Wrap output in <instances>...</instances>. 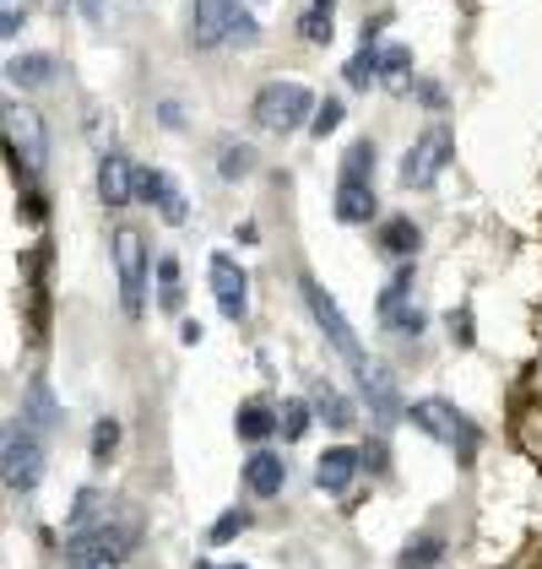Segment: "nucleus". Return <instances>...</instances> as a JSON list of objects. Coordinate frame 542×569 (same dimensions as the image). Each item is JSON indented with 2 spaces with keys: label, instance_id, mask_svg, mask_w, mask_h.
I'll list each match as a JSON object with an SVG mask.
<instances>
[{
  "label": "nucleus",
  "instance_id": "nucleus-1",
  "mask_svg": "<svg viewBox=\"0 0 542 569\" xmlns=\"http://www.w3.org/2000/svg\"><path fill=\"white\" fill-rule=\"evenodd\" d=\"M261 39L255 0H190V44L218 54V49H250Z\"/></svg>",
  "mask_w": 542,
  "mask_h": 569
},
{
  "label": "nucleus",
  "instance_id": "nucleus-2",
  "mask_svg": "<svg viewBox=\"0 0 542 569\" xmlns=\"http://www.w3.org/2000/svg\"><path fill=\"white\" fill-rule=\"evenodd\" d=\"M374 163H380V152L369 136L342 152V179H337V218L342 222L374 218Z\"/></svg>",
  "mask_w": 542,
  "mask_h": 569
},
{
  "label": "nucleus",
  "instance_id": "nucleus-3",
  "mask_svg": "<svg viewBox=\"0 0 542 569\" xmlns=\"http://www.w3.org/2000/svg\"><path fill=\"white\" fill-rule=\"evenodd\" d=\"M315 120V92L304 88V82H293V77H282V82H267V88L255 92V126L271 136H293L299 126H310Z\"/></svg>",
  "mask_w": 542,
  "mask_h": 569
},
{
  "label": "nucleus",
  "instance_id": "nucleus-4",
  "mask_svg": "<svg viewBox=\"0 0 542 569\" xmlns=\"http://www.w3.org/2000/svg\"><path fill=\"white\" fill-rule=\"evenodd\" d=\"M0 478L6 493H33L44 478V439L33 423H11L6 429V450H0Z\"/></svg>",
  "mask_w": 542,
  "mask_h": 569
},
{
  "label": "nucleus",
  "instance_id": "nucleus-5",
  "mask_svg": "<svg viewBox=\"0 0 542 569\" xmlns=\"http://www.w3.org/2000/svg\"><path fill=\"white\" fill-rule=\"evenodd\" d=\"M412 423H418L423 435H434L440 445L461 450V456H472V450L483 445V429H478L455 401H445V396H423V401H412Z\"/></svg>",
  "mask_w": 542,
  "mask_h": 569
},
{
  "label": "nucleus",
  "instance_id": "nucleus-6",
  "mask_svg": "<svg viewBox=\"0 0 542 569\" xmlns=\"http://www.w3.org/2000/svg\"><path fill=\"white\" fill-rule=\"evenodd\" d=\"M114 271H120V309H126V320H141L152 261H147V244H141L136 228H120V233H114Z\"/></svg>",
  "mask_w": 542,
  "mask_h": 569
},
{
  "label": "nucleus",
  "instance_id": "nucleus-7",
  "mask_svg": "<svg viewBox=\"0 0 542 569\" xmlns=\"http://www.w3.org/2000/svg\"><path fill=\"white\" fill-rule=\"evenodd\" d=\"M299 293H304V305H310V315H315V326L325 331V342L342 352L353 369H363L369 358H363V348H359V337H353V326H348V315H342V305L320 288L315 277H299Z\"/></svg>",
  "mask_w": 542,
  "mask_h": 569
},
{
  "label": "nucleus",
  "instance_id": "nucleus-8",
  "mask_svg": "<svg viewBox=\"0 0 542 569\" xmlns=\"http://www.w3.org/2000/svg\"><path fill=\"white\" fill-rule=\"evenodd\" d=\"M445 163H451V131H445V126H429V131L406 147L402 184L406 190H434V179L445 174Z\"/></svg>",
  "mask_w": 542,
  "mask_h": 569
},
{
  "label": "nucleus",
  "instance_id": "nucleus-9",
  "mask_svg": "<svg viewBox=\"0 0 542 569\" xmlns=\"http://www.w3.org/2000/svg\"><path fill=\"white\" fill-rule=\"evenodd\" d=\"M6 147H11V158H22V169L28 174H39L49 158V136L39 126V114L33 109H22V103H11L6 109Z\"/></svg>",
  "mask_w": 542,
  "mask_h": 569
},
{
  "label": "nucleus",
  "instance_id": "nucleus-10",
  "mask_svg": "<svg viewBox=\"0 0 542 569\" xmlns=\"http://www.w3.org/2000/svg\"><path fill=\"white\" fill-rule=\"evenodd\" d=\"M136 201H147V207H158L163 222H184V196H180V179L169 174V169H136Z\"/></svg>",
  "mask_w": 542,
  "mask_h": 569
},
{
  "label": "nucleus",
  "instance_id": "nucleus-11",
  "mask_svg": "<svg viewBox=\"0 0 542 569\" xmlns=\"http://www.w3.org/2000/svg\"><path fill=\"white\" fill-rule=\"evenodd\" d=\"M212 293H218V309L228 320H244V309H250V271L239 261H228V256H212Z\"/></svg>",
  "mask_w": 542,
  "mask_h": 569
},
{
  "label": "nucleus",
  "instance_id": "nucleus-12",
  "mask_svg": "<svg viewBox=\"0 0 542 569\" xmlns=\"http://www.w3.org/2000/svg\"><path fill=\"white\" fill-rule=\"evenodd\" d=\"M359 386H363V401L374 407V418H380V423L391 429V423L402 418V407H406L402 391H397V380H391V369H380V363L369 358V363L359 369Z\"/></svg>",
  "mask_w": 542,
  "mask_h": 569
},
{
  "label": "nucleus",
  "instance_id": "nucleus-13",
  "mask_svg": "<svg viewBox=\"0 0 542 569\" xmlns=\"http://www.w3.org/2000/svg\"><path fill=\"white\" fill-rule=\"evenodd\" d=\"M98 196H103V207L136 201V169L126 163V152H103L98 158Z\"/></svg>",
  "mask_w": 542,
  "mask_h": 569
},
{
  "label": "nucleus",
  "instance_id": "nucleus-14",
  "mask_svg": "<svg viewBox=\"0 0 542 569\" xmlns=\"http://www.w3.org/2000/svg\"><path fill=\"white\" fill-rule=\"evenodd\" d=\"M363 456L353 450V445H331V450H320L315 461V482L325 488V493H348V482L359 478Z\"/></svg>",
  "mask_w": 542,
  "mask_h": 569
},
{
  "label": "nucleus",
  "instance_id": "nucleus-15",
  "mask_svg": "<svg viewBox=\"0 0 542 569\" xmlns=\"http://www.w3.org/2000/svg\"><path fill=\"white\" fill-rule=\"evenodd\" d=\"M282 482H288L282 456H277V450H250V461H244V488H250V493H261V499H277V493H282Z\"/></svg>",
  "mask_w": 542,
  "mask_h": 569
},
{
  "label": "nucleus",
  "instance_id": "nucleus-16",
  "mask_svg": "<svg viewBox=\"0 0 542 569\" xmlns=\"http://www.w3.org/2000/svg\"><path fill=\"white\" fill-rule=\"evenodd\" d=\"M66 559H71V569H120V553H109V548L98 542L92 526H71V537H66Z\"/></svg>",
  "mask_w": 542,
  "mask_h": 569
},
{
  "label": "nucleus",
  "instance_id": "nucleus-17",
  "mask_svg": "<svg viewBox=\"0 0 542 569\" xmlns=\"http://www.w3.org/2000/svg\"><path fill=\"white\" fill-rule=\"evenodd\" d=\"M299 33H304V44H331V33H337V0H304V11H299Z\"/></svg>",
  "mask_w": 542,
  "mask_h": 569
},
{
  "label": "nucleus",
  "instance_id": "nucleus-18",
  "mask_svg": "<svg viewBox=\"0 0 542 569\" xmlns=\"http://www.w3.org/2000/svg\"><path fill=\"white\" fill-rule=\"evenodd\" d=\"M391 261H412L418 256V244H423V228L418 222H406V218H391L385 228H380V239H374Z\"/></svg>",
  "mask_w": 542,
  "mask_h": 569
},
{
  "label": "nucleus",
  "instance_id": "nucleus-19",
  "mask_svg": "<svg viewBox=\"0 0 542 569\" xmlns=\"http://www.w3.org/2000/svg\"><path fill=\"white\" fill-rule=\"evenodd\" d=\"M233 429H239V439H250V445H267V439L277 435V412L261 407V401H244L239 418H233Z\"/></svg>",
  "mask_w": 542,
  "mask_h": 569
},
{
  "label": "nucleus",
  "instance_id": "nucleus-20",
  "mask_svg": "<svg viewBox=\"0 0 542 569\" xmlns=\"http://www.w3.org/2000/svg\"><path fill=\"white\" fill-rule=\"evenodd\" d=\"M6 77H11L17 88H44L49 77H54V60H49V54H17V60L6 66Z\"/></svg>",
  "mask_w": 542,
  "mask_h": 569
},
{
  "label": "nucleus",
  "instance_id": "nucleus-21",
  "mask_svg": "<svg viewBox=\"0 0 542 569\" xmlns=\"http://www.w3.org/2000/svg\"><path fill=\"white\" fill-rule=\"evenodd\" d=\"M315 412L331 423V429H348V423H353V401L337 391V386H320L315 391Z\"/></svg>",
  "mask_w": 542,
  "mask_h": 569
},
{
  "label": "nucleus",
  "instance_id": "nucleus-22",
  "mask_svg": "<svg viewBox=\"0 0 542 569\" xmlns=\"http://www.w3.org/2000/svg\"><path fill=\"white\" fill-rule=\"evenodd\" d=\"M54 418H60V412H54V391H49V380H33V386H28V423L44 435V429H54Z\"/></svg>",
  "mask_w": 542,
  "mask_h": 569
},
{
  "label": "nucleus",
  "instance_id": "nucleus-23",
  "mask_svg": "<svg viewBox=\"0 0 542 569\" xmlns=\"http://www.w3.org/2000/svg\"><path fill=\"white\" fill-rule=\"evenodd\" d=\"M342 77H348V88H374V82H380V49L374 44H363L359 54H353V60H348V71H342Z\"/></svg>",
  "mask_w": 542,
  "mask_h": 569
},
{
  "label": "nucleus",
  "instance_id": "nucleus-24",
  "mask_svg": "<svg viewBox=\"0 0 542 569\" xmlns=\"http://www.w3.org/2000/svg\"><path fill=\"white\" fill-rule=\"evenodd\" d=\"M180 293H184L180 261H174V256H158V305H163V309H180Z\"/></svg>",
  "mask_w": 542,
  "mask_h": 569
},
{
  "label": "nucleus",
  "instance_id": "nucleus-25",
  "mask_svg": "<svg viewBox=\"0 0 542 569\" xmlns=\"http://www.w3.org/2000/svg\"><path fill=\"white\" fill-rule=\"evenodd\" d=\"M255 169V152L244 147V141H223V152H218V174L223 179H244Z\"/></svg>",
  "mask_w": 542,
  "mask_h": 569
},
{
  "label": "nucleus",
  "instance_id": "nucleus-26",
  "mask_svg": "<svg viewBox=\"0 0 542 569\" xmlns=\"http://www.w3.org/2000/svg\"><path fill=\"white\" fill-rule=\"evenodd\" d=\"M304 429H310V401H282V412H277V435L304 439Z\"/></svg>",
  "mask_w": 542,
  "mask_h": 569
},
{
  "label": "nucleus",
  "instance_id": "nucleus-27",
  "mask_svg": "<svg viewBox=\"0 0 542 569\" xmlns=\"http://www.w3.org/2000/svg\"><path fill=\"white\" fill-rule=\"evenodd\" d=\"M342 120H348V103H342V98H325V103H315V120H310V136H320V141H325V136L337 131Z\"/></svg>",
  "mask_w": 542,
  "mask_h": 569
},
{
  "label": "nucleus",
  "instance_id": "nucleus-28",
  "mask_svg": "<svg viewBox=\"0 0 542 569\" xmlns=\"http://www.w3.org/2000/svg\"><path fill=\"white\" fill-rule=\"evenodd\" d=\"M406 71H412V49H406V44H385V49H380V82H385V77H406Z\"/></svg>",
  "mask_w": 542,
  "mask_h": 569
},
{
  "label": "nucleus",
  "instance_id": "nucleus-29",
  "mask_svg": "<svg viewBox=\"0 0 542 569\" xmlns=\"http://www.w3.org/2000/svg\"><path fill=\"white\" fill-rule=\"evenodd\" d=\"M114 445H120V423H114V418H98V423H92V456H98V461H109V456H114Z\"/></svg>",
  "mask_w": 542,
  "mask_h": 569
},
{
  "label": "nucleus",
  "instance_id": "nucleus-30",
  "mask_svg": "<svg viewBox=\"0 0 542 569\" xmlns=\"http://www.w3.org/2000/svg\"><path fill=\"white\" fill-rule=\"evenodd\" d=\"M434 559H440V537H423L418 548H406L402 553V569H429Z\"/></svg>",
  "mask_w": 542,
  "mask_h": 569
},
{
  "label": "nucleus",
  "instance_id": "nucleus-31",
  "mask_svg": "<svg viewBox=\"0 0 542 569\" xmlns=\"http://www.w3.org/2000/svg\"><path fill=\"white\" fill-rule=\"evenodd\" d=\"M244 526H250V516H244V510H228L223 521L212 526V542H233V531H244Z\"/></svg>",
  "mask_w": 542,
  "mask_h": 569
},
{
  "label": "nucleus",
  "instance_id": "nucleus-32",
  "mask_svg": "<svg viewBox=\"0 0 542 569\" xmlns=\"http://www.w3.org/2000/svg\"><path fill=\"white\" fill-rule=\"evenodd\" d=\"M22 22H28V17H22V6H17V0H6V17H0V33H6V39H17V28H22Z\"/></svg>",
  "mask_w": 542,
  "mask_h": 569
},
{
  "label": "nucleus",
  "instance_id": "nucleus-33",
  "mask_svg": "<svg viewBox=\"0 0 542 569\" xmlns=\"http://www.w3.org/2000/svg\"><path fill=\"white\" fill-rule=\"evenodd\" d=\"M77 11H82L88 22H103V17H109V0H77Z\"/></svg>",
  "mask_w": 542,
  "mask_h": 569
},
{
  "label": "nucleus",
  "instance_id": "nucleus-34",
  "mask_svg": "<svg viewBox=\"0 0 542 569\" xmlns=\"http://www.w3.org/2000/svg\"><path fill=\"white\" fill-rule=\"evenodd\" d=\"M363 467H374V472H380V467H385V445H380V439H374V445H369V456H363Z\"/></svg>",
  "mask_w": 542,
  "mask_h": 569
},
{
  "label": "nucleus",
  "instance_id": "nucleus-35",
  "mask_svg": "<svg viewBox=\"0 0 542 569\" xmlns=\"http://www.w3.org/2000/svg\"><path fill=\"white\" fill-rule=\"evenodd\" d=\"M180 342H190V348L201 342V326H195V320H184V326H180Z\"/></svg>",
  "mask_w": 542,
  "mask_h": 569
},
{
  "label": "nucleus",
  "instance_id": "nucleus-36",
  "mask_svg": "<svg viewBox=\"0 0 542 569\" xmlns=\"http://www.w3.org/2000/svg\"><path fill=\"white\" fill-rule=\"evenodd\" d=\"M228 569H244V565H228Z\"/></svg>",
  "mask_w": 542,
  "mask_h": 569
},
{
  "label": "nucleus",
  "instance_id": "nucleus-37",
  "mask_svg": "<svg viewBox=\"0 0 542 569\" xmlns=\"http://www.w3.org/2000/svg\"><path fill=\"white\" fill-rule=\"evenodd\" d=\"M255 6H261V0H255Z\"/></svg>",
  "mask_w": 542,
  "mask_h": 569
}]
</instances>
